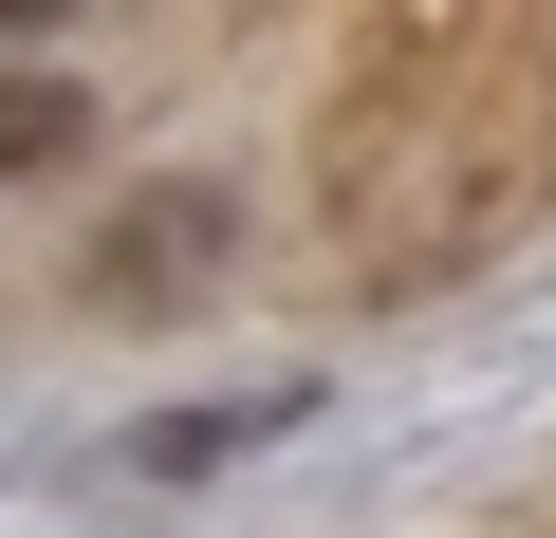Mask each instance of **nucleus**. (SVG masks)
<instances>
[{
	"label": "nucleus",
	"instance_id": "obj_1",
	"mask_svg": "<svg viewBox=\"0 0 556 538\" xmlns=\"http://www.w3.org/2000/svg\"><path fill=\"white\" fill-rule=\"evenodd\" d=\"M223 260H241V204H223V186H130V204H112V241H93V298H112V316H149V298H204Z\"/></svg>",
	"mask_w": 556,
	"mask_h": 538
},
{
	"label": "nucleus",
	"instance_id": "obj_2",
	"mask_svg": "<svg viewBox=\"0 0 556 538\" xmlns=\"http://www.w3.org/2000/svg\"><path fill=\"white\" fill-rule=\"evenodd\" d=\"M75 149H93V93L38 75V57H0V186H38V167H75Z\"/></svg>",
	"mask_w": 556,
	"mask_h": 538
}]
</instances>
